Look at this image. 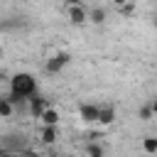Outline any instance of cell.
I'll list each match as a JSON object with an SVG mask.
<instances>
[{
  "mask_svg": "<svg viewBox=\"0 0 157 157\" xmlns=\"http://www.w3.org/2000/svg\"><path fill=\"white\" fill-rule=\"evenodd\" d=\"M32 93H37V78H34V74H29V71H17L15 76H10V93H7V98H10V103L15 105V110H17Z\"/></svg>",
  "mask_w": 157,
  "mask_h": 157,
  "instance_id": "6da1fadb",
  "label": "cell"
},
{
  "mask_svg": "<svg viewBox=\"0 0 157 157\" xmlns=\"http://www.w3.org/2000/svg\"><path fill=\"white\" fill-rule=\"evenodd\" d=\"M69 61H71V54H69V52H56V54H52V56L47 59L44 71H47V74H61Z\"/></svg>",
  "mask_w": 157,
  "mask_h": 157,
  "instance_id": "7a4b0ae2",
  "label": "cell"
},
{
  "mask_svg": "<svg viewBox=\"0 0 157 157\" xmlns=\"http://www.w3.org/2000/svg\"><path fill=\"white\" fill-rule=\"evenodd\" d=\"M25 103H27V113H29L32 118H37V120H39V115L49 108V101H47L44 96H39V93H32Z\"/></svg>",
  "mask_w": 157,
  "mask_h": 157,
  "instance_id": "3957f363",
  "label": "cell"
},
{
  "mask_svg": "<svg viewBox=\"0 0 157 157\" xmlns=\"http://www.w3.org/2000/svg\"><path fill=\"white\" fill-rule=\"evenodd\" d=\"M115 118H118L115 105H110V103H101L98 105V115H96V123L98 125H113Z\"/></svg>",
  "mask_w": 157,
  "mask_h": 157,
  "instance_id": "277c9868",
  "label": "cell"
},
{
  "mask_svg": "<svg viewBox=\"0 0 157 157\" xmlns=\"http://www.w3.org/2000/svg\"><path fill=\"white\" fill-rule=\"evenodd\" d=\"M0 147H5V150H10V152H20V150H25L27 147V140H25V135H5L2 140H0Z\"/></svg>",
  "mask_w": 157,
  "mask_h": 157,
  "instance_id": "5b68a950",
  "label": "cell"
},
{
  "mask_svg": "<svg viewBox=\"0 0 157 157\" xmlns=\"http://www.w3.org/2000/svg\"><path fill=\"white\" fill-rule=\"evenodd\" d=\"M86 7L83 5H66V15H69V22L71 25H83L86 22Z\"/></svg>",
  "mask_w": 157,
  "mask_h": 157,
  "instance_id": "8992f818",
  "label": "cell"
},
{
  "mask_svg": "<svg viewBox=\"0 0 157 157\" xmlns=\"http://www.w3.org/2000/svg\"><path fill=\"white\" fill-rule=\"evenodd\" d=\"M96 115H98V103H81L78 105V118L83 123H96Z\"/></svg>",
  "mask_w": 157,
  "mask_h": 157,
  "instance_id": "52a82bcc",
  "label": "cell"
},
{
  "mask_svg": "<svg viewBox=\"0 0 157 157\" xmlns=\"http://www.w3.org/2000/svg\"><path fill=\"white\" fill-rule=\"evenodd\" d=\"M39 140H42L44 145H54V142L59 140V125H42Z\"/></svg>",
  "mask_w": 157,
  "mask_h": 157,
  "instance_id": "ba28073f",
  "label": "cell"
},
{
  "mask_svg": "<svg viewBox=\"0 0 157 157\" xmlns=\"http://www.w3.org/2000/svg\"><path fill=\"white\" fill-rule=\"evenodd\" d=\"M155 113H157V103H155V101H147V103H142V105H140L137 118L147 123V120H152V118H155Z\"/></svg>",
  "mask_w": 157,
  "mask_h": 157,
  "instance_id": "9c48e42d",
  "label": "cell"
},
{
  "mask_svg": "<svg viewBox=\"0 0 157 157\" xmlns=\"http://www.w3.org/2000/svg\"><path fill=\"white\" fill-rule=\"evenodd\" d=\"M83 152H86V157H105V147H103L101 142H96V140H91V142L83 147Z\"/></svg>",
  "mask_w": 157,
  "mask_h": 157,
  "instance_id": "30bf717a",
  "label": "cell"
},
{
  "mask_svg": "<svg viewBox=\"0 0 157 157\" xmlns=\"http://www.w3.org/2000/svg\"><path fill=\"white\" fill-rule=\"evenodd\" d=\"M105 17H108L105 7H93L91 12H86V20H91L93 25H103V22H105Z\"/></svg>",
  "mask_w": 157,
  "mask_h": 157,
  "instance_id": "8fae6325",
  "label": "cell"
},
{
  "mask_svg": "<svg viewBox=\"0 0 157 157\" xmlns=\"http://www.w3.org/2000/svg\"><path fill=\"white\" fill-rule=\"evenodd\" d=\"M42 125H59V110L56 108H47L42 115H39Z\"/></svg>",
  "mask_w": 157,
  "mask_h": 157,
  "instance_id": "7c38bea8",
  "label": "cell"
},
{
  "mask_svg": "<svg viewBox=\"0 0 157 157\" xmlns=\"http://www.w3.org/2000/svg\"><path fill=\"white\" fill-rule=\"evenodd\" d=\"M12 113H15V105H12L10 98L2 93V96H0V118H10Z\"/></svg>",
  "mask_w": 157,
  "mask_h": 157,
  "instance_id": "4fadbf2b",
  "label": "cell"
},
{
  "mask_svg": "<svg viewBox=\"0 0 157 157\" xmlns=\"http://www.w3.org/2000/svg\"><path fill=\"white\" fill-rule=\"evenodd\" d=\"M115 10H118V15H123V17H132V15H135V0H128V2L118 5Z\"/></svg>",
  "mask_w": 157,
  "mask_h": 157,
  "instance_id": "5bb4252c",
  "label": "cell"
},
{
  "mask_svg": "<svg viewBox=\"0 0 157 157\" xmlns=\"http://www.w3.org/2000/svg\"><path fill=\"white\" fill-rule=\"evenodd\" d=\"M142 150H145L147 155H155V152H157V137H152V135L145 137V140H142Z\"/></svg>",
  "mask_w": 157,
  "mask_h": 157,
  "instance_id": "9a60e30c",
  "label": "cell"
},
{
  "mask_svg": "<svg viewBox=\"0 0 157 157\" xmlns=\"http://www.w3.org/2000/svg\"><path fill=\"white\" fill-rule=\"evenodd\" d=\"M17 155H20V157H44L42 152H37V150H29V147H25V150H20Z\"/></svg>",
  "mask_w": 157,
  "mask_h": 157,
  "instance_id": "2e32d148",
  "label": "cell"
},
{
  "mask_svg": "<svg viewBox=\"0 0 157 157\" xmlns=\"http://www.w3.org/2000/svg\"><path fill=\"white\" fill-rule=\"evenodd\" d=\"M83 0H66V5H81Z\"/></svg>",
  "mask_w": 157,
  "mask_h": 157,
  "instance_id": "e0dca14e",
  "label": "cell"
},
{
  "mask_svg": "<svg viewBox=\"0 0 157 157\" xmlns=\"http://www.w3.org/2000/svg\"><path fill=\"white\" fill-rule=\"evenodd\" d=\"M110 2H113V5L118 7V5H123V2H128V0H110Z\"/></svg>",
  "mask_w": 157,
  "mask_h": 157,
  "instance_id": "ac0fdd59",
  "label": "cell"
},
{
  "mask_svg": "<svg viewBox=\"0 0 157 157\" xmlns=\"http://www.w3.org/2000/svg\"><path fill=\"white\" fill-rule=\"evenodd\" d=\"M49 157H66V155H59V152H52Z\"/></svg>",
  "mask_w": 157,
  "mask_h": 157,
  "instance_id": "d6986e66",
  "label": "cell"
},
{
  "mask_svg": "<svg viewBox=\"0 0 157 157\" xmlns=\"http://www.w3.org/2000/svg\"><path fill=\"white\" fill-rule=\"evenodd\" d=\"M0 96H2V88H0Z\"/></svg>",
  "mask_w": 157,
  "mask_h": 157,
  "instance_id": "ffe728a7",
  "label": "cell"
}]
</instances>
